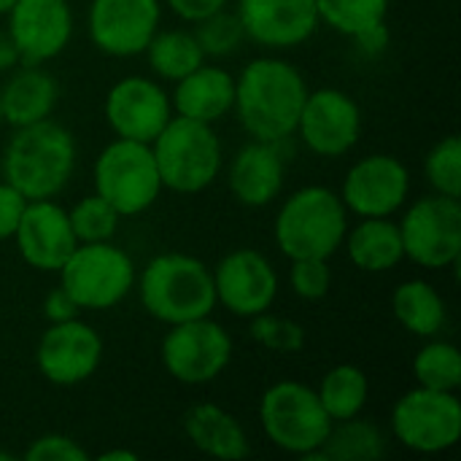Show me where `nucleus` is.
<instances>
[{
    "label": "nucleus",
    "mask_w": 461,
    "mask_h": 461,
    "mask_svg": "<svg viewBox=\"0 0 461 461\" xmlns=\"http://www.w3.org/2000/svg\"><path fill=\"white\" fill-rule=\"evenodd\" d=\"M308 92L311 86L294 62L262 54L249 59L235 76L232 113L249 138L284 143L294 138Z\"/></svg>",
    "instance_id": "obj_1"
},
{
    "label": "nucleus",
    "mask_w": 461,
    "mask_h": 461,
    "mask_svg": "<svg viewBox=\"0 0 461 461\" xmlns=\"http://www.w3.org/2000/svg\"><path fill=\"white\" fill-rule=\"evenodd\" d=\"M76 159L73 132L54 119H43L11 132L0 157V173L27 200H57L73 181Z\"/></svg>",
    "instance_id": "obj_2"
},
{
    "label": "nucleus",
    "mask_w": 461,
    "mask_h": 461,
    "mask_svg": "<svg viewBox=\"0 0 461 461\" xmlns=\"http://www.w3.org/2000/svg\"><path fill=\"white\" fill-rule=\"evenodd\" d=\"M135 289L143 311L165 327L213 316L219 308L211 267L203 259L181 251L151 257L140 267Z\"/></svg>",
    "instance_id": "obj_3"
},
{
    "label": "nucleus",
    "mask_w": 461,
    "mask_h": 461,
    "mask_svg": "<svg viewBox=\"0 0 461 461\" xmlns=\"http://www.w3.org/2000/svg\"><path fill=\"white\" fill-rule=\"evenodd\" d=\"M351 213L324 184L294 189L276 211L273 240L286 259H332L343 249Z\"/></svg>",
    "instance_id": "obj_4"
},
{
    "label": "nucleus",
    "mask_w": 461,
    "mask_h": 461,
    "mask_svg": "<svg viewBox=\"0 0 461 461\" xmlns=\"http://www.w3.org/2000/svg\"><path fill=\"white\" fill-rule=\"evenodd\" d=\"M162 189L176 194H200L211 189L224 170V146L213 124L173 113L162 132L149 143Z\"/></svg>",
    "instance_id": "obj_5"
},
{
    "label": "nucleus",
    "mask_w": 461,
    "mask_h": 461,
    "mask_svg": "<svg viewBox=\"0 0 461 461\" xmlns=\"http://www.w3.org/2000/svg\"><path fill=\"white\" fill-rule=\"evenodd\" d=\"M257 419L270 446L305 461H321L319 451L335 424L321 408L316 389L303 381L267 386L259 397Z\"/></svg>",
    "instance_id": "obj_6"
},
{
    "label": "nucleus",
    "mask_w": 461,
    "mask_h": 461,
    "mask_svg": "<svg viewBox=\"0 0 461 461\" xmlns=\"http://www.w3.org/2000/svg\"><path fill=\"white\" fill-rule=\"evenodd\" d=\"M92 192L100 194L122 219H132L157 205L162 189L149 143L113 138L92 167Z\"/></svg>",
    "instance_id": "obj_7"
},
{
    "label": "nucleus",
    "mask_w": 461,
    "mask_h": 461,
    "mask_svg": "<svg viewBox=\"0 0 461 461\" xmlns=\"http://www.w3.org/2000/svg\"><path fill=\"white\" fill-rule=\"evenodd\" d=\"M59 286L84 311H111L135 292L138 267L113 240L78 243L57 270Z\"/></svg>",
    "instance_id": "obj_8"
},
{
    "label": "nucleus",
    "mask_w": 461,
    "mask_h": 461,
    "mask_svg": "<svg viewBox=\"0 0 461 461\" xmlns=\"http://www.w3.org/2000/svg\"><path fill=\"white\" fill-rule=\"evenodd\" d=\"M400 238L405 259L424 270H448L461 257V203L459 197L429 192L408 200L400 211Z\"/></svg>",
    "instance_id": "obj_9"
},
{
    "label": "nucleus",
    "mask_w": 461,
    "mask_h": 461,
    "mask_svg": "<svg viewBox=\"0 0 461 461\" xmlns=\"http://www.w3.org/2000/svg\"><path fill=\"white\" fill-rule=\"evenodd\" d=\"M232 354V335L213 316L173 324L159 343L165 373L184 386L213 384L227 373Z\"/></svg>",
    "instance_id": "obj_10"
},
{
    "label": "nucleus",
    "mask_w": 461,
    "mask_h": 461,
    "mask_svg": "<svg viewBox=\"0 0 461 461\" xmlns=\"http://www.w3.org/2000/svg\"><path fill=\"white\" fill-rule=\"evenodd\" d=\"M394 440L421 456L451 451L461 440V400L456 392L413 386L392 408Z\"/></svg>",
    "instance_id": "obj_11"
},
{
    "label": "nucleus",
    "mask_w": 461,
    "mask_h": 461,
    "mask_svg": "<svg viewBox=\"0 0 461 461\" xmlns=\"http://www.w3.org/2000/svg\"><path fill=\"white\" fill-rule=\"evenodd\" d=\"M413 189L408 165L394 154H365L343 176L338 189L346 211L357 219H392L397 216Z\"/></svg>",
    "instance_id": "obj_12"
},
{
    "label": "nucleus",
    "mask_w": 461,
    "mask_h": 461,
    "mask_svg": "<svg viewBox=\"0 0 461 461\" xmlns=\"http://www.w3.org/2000/svg\"><path fill=\"white\" fill-rule=\"evenodd\" d=\"M294 135L311 154L321 159L346 157L362 138V108L346 89H311L303 103Z\"/></svg>",
    "instance_id": "obj_13"
},
{
    "label": "nucleus",
    "mask_w": 461,
    "mask_h": 461,
    "mask_svg": "<svg viewBox=\"0 0 461 461\" xmlns=\"http://www.w3.org/2000/svg\"><path fill=\"white\" fill-rule=\"evenodd\" d=\"M216 305L238 319H254L273 311L281 289L276 265L259 249H235L211 267Z\"/></svg>",
    "instance_id": "obj_14"
},
{
    "label": "nucleus",
    "mask_w": 461,
    "mask_h": 461,
    "mask_svg": "<svg viewBox=\"0 0 461 461\" xmlns=\"http://www.w3.org/2000/svg\"><path fill=\"white\" fill-rule=\"evenodd\" d=\"M103 338L81 316L49 324L35 346V367L51 386L86 384L103 365Z\"/></svg>",
    "instance_id": "obj_15"
},
{
    "label": "nucleus",
    "mask_w": 461,
    "mask_h": 461,
    "mask_svg": "<svg viewBox=\"0 0 461 461\" xmlns=\"http://www.w3.org/2000/svg\"><path fill=\"white\" fill-rule=\"evenodd\" d=\"M103 116L116 138L151 143L173 119L170 92L154 76H124L105 92Z\"/></svg>",
    "instance_id": "obj_16"
},
{
    "label": "nucleus",
    "mask_w": 461,
    "mask_h": 461,
    "mask_svg": "<svg viewBox=\"0 0 461 461\" xmlns=\"http://www.w3.org/2000/svg\"><path fill=\"white\" fill-rule=\"evenodd\" d=\"M162 24V0H89L86 35L105 57L143 54Z\"/></svg>",
    "instance_id": "obj_17"
},
{
    "label": "nucleus",
    "mask_w": 461,
    "mask_h": 461,
    "mask_svg": "<svg viewBox=\"0 0 461 461\" xmlns=\"http://www.w3.org/2000/svg\"><path fill=\"white\" fill-rule=\"evenodd\" d=\"M73 30L76 19L68 0H14L5 14V32L22 62H51L70 46Z\"/></svg>",
    "instance_id": "obj_18"
},
{
    "label": "nucleus",
    "mask_w": 461,
    "mask_h": 461,
    "mask_svg": "<svg viewBox=\"0 0 461 461\" xmlns=\"http://www.w3.org/2000/svg\"><path fill=\"white\" fill-rule=\"evenodd\" d=\"M232 11L243 24L246 41L267 51L297 49L321 24L316 0H235Z\"/></svg>",
    "instance_id": "obj_19"
},
{
    "label": "nucleus",
    "mask_w": 461,
    "mask_h": 461,
    "mask_svg": "<svg viewBox=\"0 0 461 461\" xmlns=\"http://www.w3.org/2000/svg\"><path fill=\"white\" fill-rule=\"evenodd\" d=\"M11 240L16 243L22 262L38 273H57L78 246L68 221V208L57 200H30Z\"/></svg>",
    "instance_id": "obj_20"
},
{
    "label": "nucleus",
    "mask_w": 461,
    "mask_h": 461,
    "mask_svg": "<svg viewBox=\"0 0 461 461\" xmlns=\"http://www.w3.org/2000/svg\"><path fill=\"white\" fill-rule=\"evenodd\" d=\"M286 143L249 140L227 162V189L243 208H267L286 184Z\"/></svg>",
    "instance_id": "obj_21"
},
{
    "label": "nucleus",
    "mask_w": 461,
    "mask_h": 461,
    "mask_svg": "<svg viewBox=\"0 0 461 461\" xmlns=\"http://www.w3.org/2000/svg\"><path fill=\"white\" fill-rule=\"evenodd\" d=\"M59 103V81L38 62H19L0 84L3 124L11 130L51 119Z\"/></svg>",
    "instance_id": "obj_22"
},
{
    "label": "nucleus",
    "mask_w": 461,
    "mask_h": 461,
    "mask_svg": "<svg viewBox=\"0 0 461 461\" xmlns=\"http://www.w3.org/2000/svg\"><path fill=\"white\" fill-rule=\"evenodd\" d=\"M173 113L216 124L232 113L235 103V76L213 62H203L192 73L176 81V89L170 92Z\"/></svg>",
    "instance_id": "obj_23"
},
{
    "label": "nucleus",
    "mask_w": 461,
    "mask_h": 461,
    "mask_svg": "<svg viewBox=\"0 0 461 461\" xmlns=\"http://www.w3.org/2000/svg\"><path fill=\"white\" fill-rule=\"evenodd\" d=\"M184 435L186 440L211 459L240 461L251 454L249 432L221 405L213 402H197L184 413Z\"/></svg>",
    "instance_id": "obj_24"
},
{
    "label": "nucleus",
    "mask_w": 461,
    "mask_h": 461,
    "mask_svg": "<svg viewBox=\"0 0 461 461\" xmlns=\"http://www.w3.org/2000/svg\"><path fill=\"white\" fill-rule=\"evenodd\" d=\"M343 251L362 273H392L405 259L397 219H357L346 230Z\"/></svg>",
    "instance_id": "obj_25"
},
{
    "label": "nucleus",
    "mask_w": 461,
    "mask_h": 461,
    "mask_svg": "<svg viewBox=\"0 0 461 461\" xmlns=\"http://www.w3.org/2000/svg\"><path fill=\"white\" fill-rule=\"evenodd\" d=\"M397 324L413 338H438L448 324V308L440 289L427 278H408L392 294Z\"/></svg>",
    "instance_id": "obj_26"
},
{
    "label": "nucleus",
    "mask_w": 461,
    "mask_h": 461,
    "mask_svg": "<svg viewBox=\"0 0 461 461\" xmlns=\"http://www.w3.org/2000/svg\"><path fill=\"white\" fill-rule=\"evenodd\" d=\"M143 54L154 78L173 81V84L205 62V54L194 38V30H186V27H167V30L159 27L146 43Z\"/></svg>",
    "instance_id": "obj_27"
},
{
    "label": "nucleus",
    "mask_w": 461,
    "mask_h": 461,
    "mask_svg": "<svg viewBox=\"0 0 461 461\" xmlns=\"http://www.w3.org/2000/svg\"><path fill=\"white\" fill-rule=\"evenodd\" d=\"M386 432L362 419H346V421H335L321 451L319 459L321 461H378L386 454Z\"/></svg>",
    "instance_id": "obj_28"
},
{
    "label": "nucleus",
    "mask_w": 461,
    "mask_h": 461,
    "mask_svg": "<svg viewBox=\"0 0 461 461\" xmlns=\"http://www.w3.org/2000/svg\"><path fill=\"white\" fill-rule=\"evenodd\" d=\"M316 394L332 421H346L362 416L370 397V378L357 365H338L324 373L316 386Z\"/></svg>",
    "instance_id": "obj_29"
},
{
    "label": "nucleus",
    "mask_w": 461,
    "mask_h": 461,
    "mask_svg": "<svg viewBox=\"0 0 461 461\" xmlns=\"http://www.w3.org/2000/svg\"><path fill=\"white\" fill-rule=\"evenodd\" d=\"M413 378L416 386L438 389V392H459L461 386V354L451 340L427 338V343L413 357Z\"/></svg>",
    "instance_id": "obj_30"
},
{
    "label": "nucleus",
    "mask_w": 461,
    "mask_h": 461,
    "mask_svg": "<svg viewBox=\"0 0 461 461\" xmlns=\"http://www.w3.org/2000/svg\"><path fill=\"white\" fill-rule=\"evenodd\" d=\"M392 0H316L319 22L351 38L359 30L386 22Z\"/></svg>",
    "instance_id": "obj_31"
},
{
    "label": "nucleus",
    "mask_w": 461,
    "mask_h": 461,
    "mask_svg": "<svg viewBox=\"0 0 461 461\" xmlns=\"http://www.w3.org/2000/svg\"><path fill=\"white\" fill-rule=\"evenodd\" d=\"M68 221L78 243H100L113 240L119 232L122 216L100 197V194H84L68 208Z\"/></svg>",
    "instance_id": "obj_32"
},
{
    "label": "nucleus",
    "mask_w": 461,
    "mask_h": 461,
    "mask_svg": "<svg viewBox=\"0 0 461 461\" xmlns=\"http://www.w3.org/2000/svg\"><path fill=\"white\" fill-rule=\"evenodd\" d=\"M194 30V38L205 54V59H224V57H232L243 49L246 43V32H243V24L238 19L235 11L224 8L197 24H192Z\"/></svg>",
    "instance_id": "obj_33"
},
{
    "label": "nucleus",
    "mask_w": 461,
    "mask_h": 461,
    "mask_svg": "<svg viewBox=\"0 0 461 461\" xmlns=\"http://www.w3.org/2000/svg\"><path fill=\"white\" fill-rule=\"evenodd\" d=\"M424 178L432 192L461 197V140L459 135L440 138L424 157Z\"/></svg>",
    "instance_id": "obj_34"
},
{
    "label": "nucleus",
    "mask_w": 461,
    "mask_h": 461,
    "mask_svg": "<svg viewBox=\"0 0 461 461\" xmlns=\"http://www.w3.org/2000/svg\"><path fill=\"white\" fill-rule=\"evenodd\" d=\"M249 335L254 343H259L262 348L273 351V354H300L305 348V330L286 316H278L273 311H265L254 319H249Z\"/></svg>",
    "instance_id": "obj_35"
},
{
    "label": "nucleus",
    "mask_w": 461,
    "mask_h": 461,
    "mask_svg": "<svg viewBox=\"0 0 461 461\" xmlns=\"http://www.w3.org/2000/svg\"><path fill=\"white\" fill-rule=\"evenodd\" d=\"M289 286L305 303H319L332 289L330 259H289Z\"/></svg>",
    "instance_id": "obj_36"
},
{
    "label": "nucleus",
    "mask_w": 461,
    "mask_h": 461,
    "mask_svg": "<svg viewBox=\"0 0 461 461\" xmlns=\"http://www.w3.org/2000/svg\"><path fill=\"white\" fill-rule=\"evenodd\" d=\"M24 461H86L89 454L86 448H81L73 438L59 435V432H49L35 438L27 451L22 454Z\"/></svg>",
    "instance_id": "obj_37"
},
{
    "label": "nucleus",
    "mask_w": 461,
    "mask_h": 461,
    "mask_svg": "<svg viewBox=\"0 0 461 461\" xmlns=\"http://www.w3.org/2000/svg\"><path fill=\"white\" fill-rule=\"evenodd\" d=\"M27 203L30 200L19 189H14L8 181L0 178V243H5V240L14 238V232H16V227L22 221V213L27 208Z\"/></svg>",
    "instance_id": "obj_38"
},
{
    "label": "nucleus",
    "mask_w": 461,
    "mask_h": 461,
    "mask_svg": "<svg viewBox=\"0 0 461 461\" xmlns=\"http://www.w3.org/2000/svg\"><path fill=\"white\" fill-rule=\"evenodd\" d=\"M351 43L357 46L359 57H365V59H378V57L386 54V49H389V43H392L389 24H386V22L370 24V27L359 30L357 35H351Z\"/></svg>",
    "instance_id": "obj_39"
},
{
    "label": "nucleus",
    "mask_w": 461,
    "mask_h": 461,
    "mask_svg": "<svg viewBox=\"0 0 461 461\" xmlns=\"http://www.w3.org/2000/svg\"><path fill=\"white\" fill-rule=\"evenodd\" d=\"M165 5L186 24H197L230 5V0H165Z\"/></svg>",
    "instance_id": "obj_40"
},
{
    "label": "nucleus",
    "mask_w": 461,
    "mask_h": 461,
    "mask_svg": "<svg viewBox=\"0 0 461 461\" xmlns=\"http://www.w3.org/2000/svg\"><path fill=\"white\" fill-rule=\"evenodd\" d=\"M43 319L49 324H59V321H70V319H78L81 316V308L73 303V297L57 284L46 297H43Z\"/></svg>",
    "instance_id": "obj_41"
},
{
    "label": "nucleus",
    "mask_w": 461,
    "mask_h": 461,
    "mask_svg": "<svg viewBox=\"0 0 461 461\" xmlns=\"http://www.w3.org/2000/svg\"><path fill=\"white\" fill-rule=\"evenodd\" d=\"M19 62H22V59H19V51H16L11 35H8L5 27H3V30H0V76H5L8 70H14Z\"/></svg>",
    "instance_id": "obj_42"
},
{
    "label": "nucleus",
    "mask_w": 461,
    "mask_h": 461,
    "mask_svg": "<svg viewBox=\"0 0 461 461\" xmlns=\"http://www.w3.org/2000/svg\"><path fill=\"white\" fill-rule=\"evenodd\" d=\"M100 461H138V454L135 451H124V448H111V451H103Z\"/></svg>",
    "instance_id": "obj_43"
},
{
    "label": "nucleus",
    "mask_w": 461,
    "mask_h": 461,
    "mask_svg": "<svg viewBox=\"0 0 461 461\" xmlns=\"http://www.w3.org/2000/svg\"><path fill=\"white\" fill-rule=\"evenodd\" d=\"M11 5H14V0H0V16H5Z\"/></svg>",
    "instance_id": "obj_44"
},
{
    "label": "nucleus",
    "mask_w": 461,
    "mask_h": 461,
    "mask_svg": "<svg viewBox=\"0 0 461 461\" xmlns=\"http://www.w3.org/2000/svg\"><path fill=\"white\" fill-rule=\"evenodd\" d=\"M0 461H14V456L8 451H0Z\"/></svg>",
    "instance_id": "obj_45"
},
{
    "label": "nucleus",
    "mask_w": 461,
    "mask_h": 461,
    "mask_svg": "<svg viewBox=\"0 0 461 461\" xmlns=\"http://www.w3.org/2000/svg\"><path fill=\"white\" fill-rule=\"evenodd\" d=\"M0 124H3V111H0Z\"/></svg>",
    "instance_id": "obj_46"
}]
</instances>
